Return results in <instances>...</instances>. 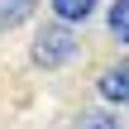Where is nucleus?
Here are the masks:
<instances>
[{"label":"nucleus","mask_w":129,"mask_h":129,"mask_svg":"<svg viewBox=\"0 0 129 129\" xmlns=\"http://www.w3.org/2000/svg\"><path fill=\"white\" fill-rule=\"evenodd\" d=\"M72 53H77V38H72L67 24H48V29L34 38V62H38V67H62Z\"/></svg>","instance_id":"f257e3e1"},{"label":"nucleus","mask_w":129,"mask_h":129,"mask_svg":"<svg viewBox=\"0 0 129 129\" xmlns=\"http://www.w3.org/2000/svg\"><path fill=\"white\" fill-rule=\"evenodd\" d=\"M101 96H105V101H115V105H129V62L110 67V72L101 77Z\"/></svg>","instance_id":"f03ea898"},{"label":"nucleus","mask_w":129,"mask_h":129,"mask_svg":"<svg viewBox=\"0 0 129 129\" xmlns=\"http://www.w3.org/2000/svg\"><path fill=\"white\" fill-rule=\"evenodd\" d=\"M91 10H96V0H53L57 24H77V19H86Z\"/></svg>","instance_id":"7ed1b4c3"},{"label":"nucleus","mask_w":129,"mask_h":129,"mask_svg":"<svg viewBox=\"0 0 129 129\" xmlns=\"http://www.w3.org/2000/svg\"><path fill=\"white\" fill-rule=\"evenodd\" d=\"M29 10H34V0H0V24L14 29L19 19H29Z\"/></svg>","instance_id":"20e7f679"},{"label":"nucleus","mask_w":129,"mask_h":129,"mask_svg":"<svg viewBox=\"0 0 129 129\" xmlns=\"http://www.w3.org/2000/svg\"><path fill=\"white\" fill-rule=\"evenodd\" d=\"M110 34L120 43H129V0H115L110 5Z\"/></svg>","instance_id":"39448f33"},{"label":"nucleus","mask_w":129,"mask_h":129,"mask_svg":"<svg viewBox=\"0 0 129 129\" xmlns=\"http://www.w3.org/2000/svg\"><path fill=\"white\" fill-rule=\"evenodd\" d=\"M81 129H120V120H110V115H81Z\"/></svg>","instance_id":"423d86ee"}]
</instances>
